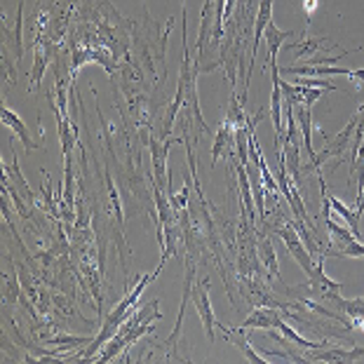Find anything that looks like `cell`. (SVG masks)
Wrapping results in <instances>:
<instances>
[{"label":"cell","instance_id":"cell-1","mask_svg":"<svg viewBox=\"0 0 364 364\" xmlns=\"http://www.w3.org/2000/svg\"><path fill=\"white\" fill-rule=\"evenodd\" d=\"M275 235H280V237H282V242H284V247H287V252L291 254V259L299 263L301 270H304L306 275H311V273H313V268H315L313 254L308 252V247H306V242H304V237L299 235L296 226H294V219H287L280 228H275Z\"/></svg>","mask_w":364,"mask_h":364},{"label":"cell","instance_id":"cell-2","mask_svg":"<svg viewBox=\"0 0 364 364\" xmlns=\"http://www.w3.org/2000/svg\"><path fill=\"white\" fill-rule=\"evenodd\" d=\"M273 21V0H259V12H257V21H254V45H252V54H250V68H247L245 75V92L240 95V102L242 106L247 104V87H250L252 80V68H254V57L259 52V43L263 41V33H266V26Z\"/></svg>","mask_w":364,"mask_h":364},{"label":"cell","instance_id":"cell-3","mask_svg":"<svg viewBox=\"0 0 364 364\" xmlns=\"http://www.w3.org/2000/svg\"><path fill=\"white\" fill-rule=\"evenodd\" d=\"M191 301L196 304V311L203 320V327H205V334L209 341H214V329H216V317L212 311V299H209V280H203L193 287L191 291Z\"/></svg>","mask_w":364,"mask_h":364},{"label":"cell","instance_id":"cell-4","mask_svg":"<svg viewBox=\"0 0 364 364\" xmlns=\"http://www.w3.org/2000/svg\"><path fill=\"white\" fill-rule=\"evenodd\" d=\"M364 355V348H334L329 343H324L322 348H313V350H306L304 358L306 362H355Z\"/></svg>","mask_w":364,"mask_h":364},{"label":"cell","instance_id":"cell-5","mask_svg":"<svg viewBox=\"0 0 364 364\" xmlns=\"http://www.w3.org/2000/svg\"><path fill=\"white\" fill-rule=\"evenodd\" d=\"M216 329L221 331V336L228 341V343H233L240 353H242V358L247 362H270L268 358H261V355L252 348V336H245L242 329H228L226 324H221L216 320Z\"/></svg>","mask_w":364,"mask_h":364},{"label":"cell","instance_id":"cell-6","mask_svg":"<svg viewBox=\"0 0 364 364\" xmlns=\"http://www.w3.org/2000/svg\"><path fill=\"white\" fill-rule=\"evenodd\" d=\"M0 118H3V125L12 132V136H17L19 141L24 144L26 151H41L43 149V141H33V139H31L28 127L24 125V122H21V118L12 111V108L3 106V111H0Z\"/></svg>","mask_w":364,"mask_h":364},{"label":"cell","instance_id":"cell-7","mask_svg":"<svg viewBox=\"0 0 364 364\" xmlns=\"http://www.w3.org/2000/svg\"><path fill=\"white\" fill-rule=\"evenodd\" d=\"M282 322V315L277 313V308L273 306H261L257 311H252V315L242 320L240 329H263V331H273L277 329V324Z\"/></svg>","mask_w":364,"mask_h":364},{"label":"cell","instance_id":"cell-8","mask_svg":"<svg viewBox=\"0 0 364 364\" xmlns=\"http://www.w3.org/2000/svg\"><path fill=\"white\" fill-rule=\"evenodd\" d=\"M296 33L294 31H282L275 26V21H270V24L266 26V33H263V38H266V48H268V57H266V68L270 64H277V54H280V48L287 43V38H294Z\"/></svg>","mask_w":364,"mask_h":364},{"label":"cell","instance_id":"cell-9","mask_svg":"<svg viewBox=\"0 0 364 364\" xmlns=\"http://www.w3.org/2000/svg\"><path fill=\"white\" fill-rule=\"evenodd\" d=\"M228 151H235V127L228 125L226 120L221 122L219 129L214 134V146H212V167L219 162L221 156H226Z\"/></svg>","mask_w":364,"mask_h":364},{"label":"cell","instance_id":"cell-10","mask_svg":"<svg viewBox=\"0 0 364 364\" xmlns=\"http://www.w3.org/2000/svg\"><path fill=\"white\" fill-rule=\"evenodd\" d=\"M299 118V129H301V139H304V149L308 153V160L315 158V149H313V106L306 104H296L294 106Z\"/></svg>","mask_w":364,"mask_h":364},{"label":"cell","instance_id":"cell-11","mask_svg":"<svg viewBox=\"0 0 364 364\" xmlns=\"http://www.w3.org/2000/svg\"><path fill=\"white\" fill-rule=\"evenodd\" d=\"M259 261L268 268V275H273L280 280V268H277V254L273 250V240L266 233L259 235Z\"/></svg>","mask_w":364,"mask_h":364},{"label":"cell","instance_id":"cell-12","mask_svg":"<svg viewBox=\"0 0 364 364\" xmlns=\"http://www.w3.org/2000/svg\"><path fill=\"white\" fill-rule=\"evenodd\" d=\"M48 54H50V50H43L41 45L36 48V59H33V68H31V82H28L31 90H36L43 80L45 68H48V61H50Z\"/></svg>","mask_w":364,"mask_h":364},{"label":"cell","instance_id":"cell-13","mask_svg":"<svg viewBox=\"0 0 364 364\" xmlns=\"http://www.w3.org/2000/svg\"><path fill=\"white\" fill-rule=\"evenodd\" d=\"M320 254H327L329 257H336V259H362L364 257V240H353V242H348L346 247H341V250H322Z\"/></svg>","mask_w":364,"mask_h":364},{"label":"cell","instance_id":"cell-14","mask_svg":"<svg viewBox=\"0 0 364 364\" xmlns=\"http://www.w3.org/2000/svg\"><path fill=\"white\" fill-rule=\"evenodd\" d=\"M296 85H301V87H322V90H331V92H336V90H338L336 85H331L329 80H322V78H306V75H299V78H296Z\"/></svg>","mask_w":364,"mask_h":364},{"label":"cell","instance_id":"cell-15","mask_svg":"<svg viewBox=\"0 0 364 364\" xmlns=\"http://www.w3.org/2000/svg\"><path fill=\"white\" fill-rule=\"evenodd\" d=\"M5 277V280H7V275H3ZM10 287H14V277H10ZM5 291H7V282H5ZM14 296H17V291H10V294H7V296H5V304H14Z\"/></svg>","mask_w":364,"mask_h":364},{"label":"cell","instance_id":"cell-16","mask_svg":"<svg viewBox=\"0 0 364 364\" xmlns=\"http://www.w3.org/2000/svg\"><path fill=\"white\" fill-rule=\"evenodd\" d=\"M304 10H306L308 17H311V14L317 10V0H304Z\"/></svg>","mask_w":364,"mask_h":364},{"label":"cell","instance_id":"cell-17","mask_svg":"<svg viewBox=\"0 0 364 364\" xmlns=\"http://www.w3.org/2000/svg\"><path fill=\"white\" fill-rule=\"evenodd\" d=\"M362 299H364V296H362Z\"/></svg>","mask_w":364,"mask_h":364}]
</instances>
